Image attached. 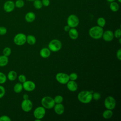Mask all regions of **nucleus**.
I'll return each instance as SVG.
<instances>
[{
    "label": "nucleus",
    "instance_id": "32",
    "mask_svg": "<svg viewBox=\"0 0 121 121\" xmlns=\"http://www.w3.org/2000/svg\"><path fill=\"white\" fill-rule=\"evenodd\" d=\"M69 79L70 80H73V81H75L78 77V76L77 73L73 72L70 73L69 75Z\"/></svg>",
    "mask_w": 121,
    "mask_h": 121
},
{
    "label": "nucleus",
    "instance_id": "14",
    "mask_svg": "<svg viewBox=\"0 0 121 121\" xmlns=\"http://www.w3.org/2000/svg\"><path fill=\"white\" fill-rule=\"evenodd\" d=\"M53 107L54 112L58 115L62 114L65 111L64 106L61 103L55 104Z\"/></svg>",
    "mask_w": 121,
    "mask_h": 121
},
{
    "label": "nucleus",
    "instance_id": "44",
    "mask_svg": "<svg viewBox=\"0 0 121 121\" xmlns=\"http://www.w3.org/2000/svg\"><path fill=\"white\" fill-rule=\"evenodd\" d=\"M35 121H40V119H36L35 120Z\"/></svg>",
    "mask_w": 121,
    "mask_h": 121
},
{
    "label": "nucleus",
    "instance_id": "8",
    "mask_svg": "<svg viewBox=\"0 0 121 121\" xmlns=\"http://www.w3.org/2000/svg\"><path fill=\"white\" fill-rule=\"evenodd\" d=\"M55 78L59 83L61 84H66L69 80V75L63 72L58 73L56 75Z\"/></svg>",
    "mask_w": 121,
    "mask_h": 121
},
{
    "label": "nucleus",
    "instance_id": "21",
    "mask_svg": "<svg viewBox=\"0 0 121 121\" xmlns=\"http://www.w3.org/2000/svg\"><path fill=\"white\" fill-rule=\"evenodd\" d=\"M9 62L8 57L4 55H0V67H2L6 66Z\"/></svg>",
    "mask_w": 121,
    "mask_h": 121
},
{
    "label": "nucleus",
    "instance_id": "35",
    "mask_svg": "<svg viewBox=\"0 0 121 121\" xmlns=\"http://www.w3.org/2000/svg\"><path fill=\"white\" fill-rule=\"evenodd\" d=\"M5 89L4 87L1 85H0V99L2 98L5 94Z\"/></svg>",
    "mask_w": 121,
    "mask_h": 121
},
{
    "label": "nucleus",
    "instance_id": "26",
    "mask_svg": "<svg viewBox=\"0 0 121 121\" xmlns=\"http://www.w3.org/2000/svg\"><path fill=\"white\" fill-rule=\"evenodd\" d=\"M33 5L34 7L37 9H41L43 7V4L42 1L41 0H35L33 1Z\"/></svg>",
    "mask_w": 121,
    "mask_h": 121
},
{
    "label": "nucleus",
    "instance_id": "1",
    "mask_svg": "<svg viewBox=\"0 0 121 121\" xmlns=\"http://www.w3.org/2000/svg\"><path fill=\"white\" fill-rule=\"evenodd\" d=\"M78 99L83 104H88L93 99L92 93L88 90L81 91L78 95Z\"/></svg>",
    "mask_w": 121,
    "mask_h": 121
},
{
    "label": "nucleus",
    "instance_id": "25",
    "mask_svg": "<svg viewBox=\"0 0 121 121\" xmlns=\"http://www.w3.org/2000/svg\"><path fill=\"white\" fill-rule=\"evenodd\" d=\"M96 22H97V24L98 26H99L101 27H103L105 25L106 20H105V18H104L103 17H100L97 19Z\"/></svg>",
    "mask_w": 121,
    "mask_h": 121
},
{
    "label": "nucleus",
    "instance_id": "24",
    "mask_svg": "<svg viewBox=\"0 0 121 121\" xmlns=\"http://www.w3.org/2000/svg\"><path fill=\"white\" fill-rule=\"evenodd\" d=\"M23 89V88L22 84L20 82L16 83L13 87L14 91L16 93H20L22 91Z\"/></svg>",
    "mask_w": 121,
    "mask_h": 121
},
{
    "label": "nucleus",
    "instance_id": "31",
    "mask_svg": "<svg viewBox=\"0 0 121 121\" xmlns=\"http://www.w3.org/2000/svg\"><path fill=\"white\" fill-rule=\"evenodd\" d=\"M101 95L100 93L95 92H93L92 93V98L95 100H98L101 98Z\"/></svg>",
    "mask_w": 121,
    "mask_h": 121
},
{
    "label": "nucleus",
    "instance_id": "29",
    "mask_svg": "<svg viewBox=\"0 0 121 121\" xmlns=\"http://www.w3.org/2000/svg\"><path fill=\"white\" fill-rule=\"evenodd\" d=\"M2 53H3V55L8 57L11 53V50L10 48H9V47H6L3 49Z\"/></svg>",
    "mask_w": 121,
    "mask_h": 121
},
{
    "label": "nucleus",
    "instance_id": "41",
    "mask_svg": "<svg viewBox=\"0 0 121 121\" xmlns=\"http://www.w3.org/2000/svg\"><path fill=\"white\" fill-rule=\"evenodd\" d=\"M23 98L24 99H27L29 98V96H28V95L27 94H25L23 95Z\"/></svg>",
    "mask_w": 121,
    "mask_h": 121
},
{
    "label": "nucleus",
    "instance_id": "4",
    "mask_svg": "<svg viewBox=\"0 0 121 121\" xmlns=\"http://www.w3.org/2000/svg\"><path fill=\"white\" fill-rule=\"evenodd\" d=\"M62 43L58 39H53L51 40L48 44V48L51 51L53 52H56L60 51Z\"/></svg>",
    "mask_w": 121,
    "mask_h": 121
},
{
    "label": "nucleus",
    "instance_id": "12",
    "mask_svg": "<svg viewBox=\"0 0 121 121\" xmlns=\"http://www.w3.org/2000/svg\"><path fill=\"white\" fill-rule=\"evenodd\" d=\"M23 88L26 91L28 92H31L35 88V83L30 80H26L22 84Z\"/></svg>",
    "mask_w": 121,
    "mask_h": 121
},
{
    "label": "nucleus",
    "instance_id": "30",
    "mask_svg": "<svg viewBox=\"0 0 121 121\" xmlns=\"http://www.w3.org/2000/svg\"><path fill=\"white\" fill-rule=\"evenodd\" d=\"M54 101L55 104H60L63 101V97L60 95H56L54 98Z\"/></svg>",
    "mask_w": 121,
    "mask_h": 121
},
{
    "label": "nucleus",
    "instance_id": "42",
    "mask_svg": "<svg viewBox=\"0 0 121 121\" xmlns=\"http://www.w3.org/2000/svg\"><path fill=\"white\" fill-rule=\"evenodd\" d=\"M106 1H107L108 2H112V1H115L116 0H106Z\"/></svg>",
    "mask_w": 121,
    "mask_h": 121
},
{
    "label": "nucleus",
    "instance_id": "40",
    "mask_svg": "<svg viewBox=\"0 0 121 121\" xmlns=\"http://www.w3.org/2000/svg\"><path fill=\"white\" fill-rule=\"evenodd\" d=\"M70 29V27L69 26H68V25L65 26L64 27V30L66 32H69V30Z\"/></svg>",
    "mask_w": 121,
    "mask_h": 121
},
{
    "label": "nucleus",
    "instance_id": "18",
    "mask_svg": "<svg viewBox=\"0 0 121 121\" xmlns=\"http://www.w3.org/2000/svg\"><path fill=\"white\" fill-rule=\"evenodd\" d=\"M40 55L43 58H47L51 55V51L48 48H43L40 51Z\"/></svg>",
    "mask_w": 121,
    "mask_h": 121
},
{
    "label": "nucleus",
    "instance_id": "20",
    "mask_svg": "<svg viewBox=\"0 0 121 121\" xmlns=\"http://www.w3.org/2000/svg\"><path fill=\"white\" fill-rule=\"evenodd\" d=\"M110 3L109 5V8L111 11H112V12H116L119 10L120 6H119V4L118 2L114 1L112 2H110Z\"/></svg>",
    "mask_w": 121,
    "mask_h": 121
},
{
    "label": "nucleus",
    "instance_id": "28",
    "mask_svg": "<svg viewBox=\"0 0 121 121\" xmlns=\"http://www.w3.org/2000/svg\"><path fill=\"white\" fill-rule=\"evenodd\" d=\"M7 79V76L3 72L0 71V84H4Z\"/></svg>",
    "mask_w": 121,
    "mask_h": 121
},
{
    "label": "nucleus",
    "instance_id": "2",
    "mask_svg": "<svg viewBox=\"0 0 121 121\" xmlns=\"http://www.w3.org/2000/svg\"><path fill=\"white\" fill-rule=\"evenodd\" d=\"M89 35L90 36L94 39H99L102 37L104 33L103 27L98 26H94L89 30Z\"/></svg>",
    "mask_w": 121,
    "mask_h": 121
},
{
    "label": "nucleus",
    "instance_id": "43",
    "mask_svg": "<svg viewBox=\"0 0 121 121\" xmlns=\"http://www.w3.org/2000/svg\"><path fill=\"white\" fill-rule=\"evenodd\" d=\"M119 43L121 44V38L120 37V38H119Z\"/></svg>",
    "mask_w": 121,
    "mask_h": 121
},
{
    "label": "nucleus",
    "instance_id": "27",
    "mask_svg": "<svg viewBox=\"0 0 121 121\" xmlns=\"http://www.w3.org/2000/svg\"><path fill=\"white\" fill-rule=\"evenodd\" d=\"M15 2V7L18 9L23 8L25 5V2L23 0H17Z\"/></svg>",
    "mask_w": 121,
    "mask_h": 121
},
{
    "label": "nucleus",
    "instance_id": "7",
    "mask_svg": "<svg viewBox=\"0 0 121 121\" xmlns=\"http://www.w3.org/2000/svg\"><path fill=\"white\" fill-rule=\"evenodd\" d=\"M116 101L114 98L112 96H108L104 100V105L107 109L113 110L116 106Z\"/></svg>",
    "mask_w": 121,
    "mask_h": 121
},
{
    "label": "nucleus",
    "instance_id": "19",
    "mask_svg": "<svg viewBox=\"0 0 121 121\" xmlns=\"http://www.w3.org/2000/svg\"><path fill=\"white\" fill-rule=\"evenodd\" d=\"M17 77V73L14 71V70H10L9 71L8 73V75L7 76V78L11 81H13L14 80H15Z\"/></svg>",
    "mask_w": 121,
    "mask_h": 121
},
{
    "label": "nucleus",
    "instance_id": "6",
    "mask_svg": "<svg viewBox=\"0 0 121 121\" xmlns=\"http://www.w3.org/2000/svg\"><path fill=\"white\" fill-rule=\"evenodd\" d=\"M26 35L23 33H18L14 37V43L17 45L21 46L26 43Z\"/></svg>",
    "mask_w": 121,
    "mask_h": 121
},
{
    "label": "nucleus",
    "instance_id": "23",
    "mask_svg": "<svg viewBox=\"0 0 121 121\" xmlns=\"http://www.w3.org/2000/svg\"><path fill=\"white\" fill-rule=\"evenodd\" d=\"M26 42L30 45H34L36 43V38L35 36L33 35H28L26 36Z\"/></svg>",
    "mask_w": 121,
    "mask_h": 121
},
{
    "label": "nucleus",
    "instance_id": "37",
    "mask_svg": "<svg viewBox=\"0 0 121 121\" xmlns=\"http://www.w3.org/2000/svg\"><path fill=\"white\" fill-rule=\"evenodd\" d=\"M7 32V29L5 26H0V35H6Z\"/></svg>",
    "mask_w": 121,
    "mask_h": 121
},
{
    "label": "nucleus",
    "instance_id": "11",
    "mask_svg": "<svg viewBox=\"0 0 121 121\" xmlns=\"http://www.w3.org/2000/svg\"><path fill=\"white\" fill-rule=\"evenodd\" d=\"M21 107L25 112H30L33 108V103L29 99H24L21 104Z\"/></svg>",
    "mask_w": 121,
    "mask_h": 121
},
{
    "label": "nucleus",
    "instance_id": "38",
    "mask_svg": "<svg viewBox=\"0 0 121 121\" xmlns=\"http://www.w3.org/2000/svg\"><path fill=\"white\" fill-rule=\"evenodd\" d=\"M42 3L43 6L44 7H48L50 4V0H42Z\"/></svg>",
    "mask_w": 121,
    "mask_h": 121
},
{
    "label": "nucleus",
    "instance_id": "9",
    "mask_svg": "<svg viewBox=\"0 0 121 121\" xmlns=\"http://www.w3.org/2000/svg\"><path fill=\"white\" fill-rule=\"evenodd\" d=\"M46 113L45 108L43 106H39L36 108L34 111V116L35 119H42Z\"/></svg>",
    "mask_w": 121,
    "mask_h": 121
},
{
    "label": "nucleus",
    "instance_id": "39",
    "mask_svg": "<svg viewBox=\"0 0 121 121\" xmlns=\"http://www.w3.org/2000/svg\"><path fill=\"white\" fill-rule=\"evenodd\" d=\"M116 57L119 60H121V49H119L116 52Z\"/></svg>",
    "mask_w": 121,
    "mask_h": 121
},
{
    "label": "nucleus",
    "instance_id": "33",
    "mask_svg": "<svg viewBox=\"0 0 121 121\" xmlns=\"http://www.w3.org/2000/svg\"><path fill=\"white\" fill-rule=\"evenodd\" d=\"M18 80L19 81V82L23 83L26 80V78L25 75L23 74H20L18 77Z\"/></svg>",
    "mask_w": 121,
    "mask_h": 121
},
{
    "label": "nucleus",
    "instance_id": "15",
    "mask_svg": "<svg viewBox=\"0 0 121 121\" xmlns=\"http://www.w3.org/2000/svg\"><path fill=\"white\" fill-rule=\"evenodd\" d=\"M67 86L68 89L71 92H75L78 89V86L77 83L73 80H69L67 83Z\"/></svg>",
    "mask_w": 121,
    "mask_h": 121
},
{
    "label": "nucleus",
    "instance_id": "5",
    "mask_svg": "<svg viewBox=\"0 0 121 121\" xmlns=\"http://www.w3.org/2000/svg\"><path fill=\"white\" fill-rule=\"evenodd\" d=\"M67 22L70 28H75L79 25V19L77 15L71 14L68 17Z\"/></svg>",
    "mask_w": 121,
    "mask_h": 121
},
{
    "label": "nucleus",
    "instance_id": "22",
    "mask_svg": "<svg viewBox=\"0 0 121 121\" xmlns=\"http://www.w3.org/2000/svg\"><path fill=\"white\" fill-rule=\"evenodd\" d=\"M102 115L104 119H109L111 118L113 115V112L112 111V110L107 109L104 111V112H103Z\"/></svg>",
    "mask_w": 121,
    "mask_h": 121
},
{
    "label": "nucleus",
    "instance_id": "16",
    "mask_svg": "<svg viewBox=\"0 0 121 121\" xmlns=\"http://www.w3.org/2000/svg\"><path fill=\"white\" fill-rule=\"evenodd\" d=\"M36 16L34 12L30 11L27 12L25 16V20L28 23H31L33 22L35 19Z\"/></svg>",
    "mask_w": 121,
    "mask_h": 121
},
{
    "label": "nucleus",
    "instance_id": "34",
    "mask_svg": "<svg viewBox=\"0 0 121 121\" xmlns=\"http://www.w3.org/2000/svg\"><path fill=\"white\" fill-rule=\"evenodd\" d=\"M114 37L116 38H119L121 36V30L120 28L117 29L114 32Z\"/></svg>",
    "mask_w": 121,
    "mask_h": 121
},
{
    "label": "nucleus",
    "instance_id": "10",
    "mask_svg": "<svg viewBox=\"0 0 121 121\" xmlns=\"http://www.w3.org/2000/svg\"><path fill=\"white\" fill-rule=\"evenodd\" d=\"M15 2L12 0H8L6 1L3 5V10L7 13L12 12L15 9Z\"/></svg>",
    "mask_w": 121,
    "mask_h": 121
},
{
    "label": "nucleus",
    "instance_id": "3",
    "mask_svg": "<svg viewBox=\"0 0 121 121\" xmlns=\"http://www.w3.org/2000/svg\"><path fill=\"white\" fill-rule=\"evenodd\" d=\"M41 104L42 106L46 109H52L53 108L55 103L53 98L49 96H46L42 98Z\"/></svg>",
    "mask_w": 121,
    "mask_h": 121
},
{
    "label": "nucleus",
    "instance_id": "46",
    "mask_svg": "<svg viewBox=\"0 0 121 121\" xmlns=\"http://www.w3.org/2000/svg\"><path fill=\"white\" fill-rule=\"evenodd\" d=\"M27 1H34L35 0H26Z\"/></svg>",
    "mask_w": 121,
    "mask_h": 121
},
{
    "label": "nucleus",
    "instance_id": "13",
    "mask_svg": "<svg viewBox=\"0 0 121 121\" xmlns=\"http://www.w3.org/2000/svg\"><path fill=\"white\" fill-rule=\"evenodd\" d=\"M102 37L106 42H111L114 38V34L111 30H106L103 33Z\"/></svg>",
    "mask_w": 121,
    "mask_h": 121
},
{
    "label": "nucleus",
    "instance_id": "36",
    "mask_svg": "<svg viewBox=\"0 0 121 121\" xmlns=\"http://www.w3.org/2000/svg\"><path fill=\"white\" fill-rule=\"evenodd\" d=\"M10 118L6 115H3L0 116V121H11Z\"/></svg>",
    "mask_w": 121,
    "mask_h": 121
},
{
    "label": "nucleus",
    "instance_id": "17",
    "mask_svg": "<svg viewBox=\"0 0 121 121\" xmlns=\"http://www.w3.org/2000/svg\"><path fill=\"white\" fill-rule=\"evenodd\" d=\"M68 33L69 37L73 40H76L78 37V32L75 28H70Z\"/></svg>",
    "mask_w": 121,
    "mask_h": 121
},
{
    "label": "nucleus",
    "instance_id": "45",
    "mask_svg": "<svg viewBox=\"0 0 121 121\" xmlns=\"http://www.w3.org/2000/svg\"><path fill=\"white\" fill-rule=\"evenodd\" d=\"M117 0V1L118 2H119V3H121V0Z\"/></svg>",
    "mask_w": 121,
    "mask_h": 121
}]
</instances>
